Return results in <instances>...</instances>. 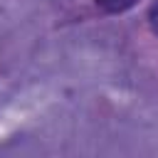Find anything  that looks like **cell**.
I'll return each instance as SVG.
<instances>
[{
	"label": "cell",
	"mask_w": 158,
	"mask_h": 158,
	"mask_svg": "<svg viewBox=\"0 0 158 158\" xmlns=\"http://www.w3.org/2000/svg\"><path fill=\"white\" fill-rule=\"evenodd\" d=\"M94 5L104 15H123L138 5V0H94Z\"/></svg>",
	"instance_id": "6da1fadb"
},
{
	"label": "cell",
	"mask_w": 158,
	"mask_h": 158,
	"mask_svg": "<svg viewBox=\"0 0 158 158\" xmlns=\"http://www.w3.org/2000/svg\"><path fill=\"white\" fill-rule=\"evenodd\" d=\"M146 20H148V27L153 32V37H158V0H153L146 10Z\"/></svg>",
	"instance_id": "7a4b0ae2"
}]
</instances>
